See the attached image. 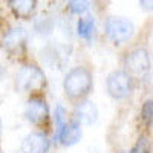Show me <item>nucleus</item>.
<instances>
[{"instance_id": "obj_12", "label": "nucleus", "mask_w": 153, "mask_h": 153, "mask_svg": "<svg viewBox=\"0 0 153 153\" xmlns=\"http://www.w3.org/2000/svg\"><path fill=\"white\" fill-rule=\"evenodd\" d=\"M95 32V20L91 14L80 16L78 22H76V34L84 40H91Z\"/></svg>"}, {"instance_id": "obj_5", "label": "nucleus", "mask_w": 153, "mask_h": 153, "mask_svg": "<svg viewBox=\"0 0 153 153\" xmlns=\"http://www.w3.org/2000/svg\"><path fill=\"white\" fill-rule=\"evenodd\" d=\"M135 89V80L124 69L112 71L106 78L107 95L115 101H123L129 98Z\"/></svg>"}, {"instance_id": "obj_19", "label": "nucleus", "mask_w": 153, "mask_h": 153, "mask_svg": "<svg viewBox=\"0 0 153 153\" xmlns=\"http://www.w3.org/2000/svg\"><path fill=\"white\" fill-rule=\"evenodd\" d=\"M0 132H2V118H0Z\"/></svg>"}, {"instance_id": "obj_8", "label": "nucleus", "mask_w": 153, "mask_h": 153, "mask_svg": "<svg viewBox=\"0 0 153 153\" xmlns=\"http://www.w3.org/2000/svg\"><path fill=\"white\" fill-rule=\"evenodd\" d=\"M98 107L94 101L91 100H81L75 103L74 112H72V120H75L81 126H94L98 121Z\"/></svg>"}, {"instance_id": "obj_7", "label": "nucleus", "mask_w": 153, "mask_h": 153, "mask_svg": "<svg viewBox=\"0 0 153 153\" xmlns=\"http://www.w3.org/2000/svg\"><path fill=\"white\" fill-rule=\"evenodd\" d=\"M2 43L3 49L9 54H20L22 51L26 48L28 43V32L25 31L20 26H14V28H9L8 31L3 32L2 35Z\"/></svg>"}, {"instance_id": "obj_17", "label": "nucleus", "mask_w": 153, "mask_h": 153, "mask_svg": "<svg viewBox=\"0 0 153 153\" xmlns=\"http://www.w3.org/2000/svg\"><path fill=\"white\" fill-rule=\"evenodd\" d=\"M138 3L144 12H153V0H138Z\"/></svg>"}, {"instance_id": "obj_1", "label": "nucleus", "mask_w": 153, "mask_h": 153, "mask_svg": "<svg viewBox=\"0 0 153 153\" xmlns=\"http://www.w3.org/2000/svg\"><path fill=\"white\" fill-rule=\"evenodd\" d=\"M94 89V74L87 66H75L66 72L63 80V92L72 103L86 100Z\"/></svg>"}, {"instance_id": "obj_4", "label": "nucleus", "mask_w": 153, "mask_h": 153, "mask_svg": "<svg viewBox=\"0 0 153 153\" xmlns=\"http://www.w3.org/2000/svg\"><path fill=\"white\" fill-rule=\"evenodd\" d=\"M104 34L115 46H120L132 40L135 35V25L127 17L110 16L104 22Z\"/></svg>"}, {"instance_id": "obj_15", "label": "nucleus", "mask_w": 153, "mask_h": 153, "mask_svg": "<svg viewBox=\"0 0 153 153\" xmlns=\"http://www.w3.org/2000/svg\"><path fill=\"white\" fill-rule=\"evenodd\" d=\"M141 120L146 126L153 124V100L144 101V104L141 107Z\"/></svg>"}, {"instance_id": "obj_13", "label": "nucleus", "mask_w": 153, "mask_h": 153, "mask_svg": "<svg viewBox=\"0 0 153 153\" xmlns=\"http://www.w3.org/2000/svg\"><path fill=\"white\" fill-rule=\"evenodd\" d=\"M69 9L75 16H86L91 11V0H69Z\"/></svg>"}, {"instance_id": "obj_11", "label": "nucleus", "mask_w": 153, "mask_h": 153, "mask_svg": "<svg viewBox=\"0 0 153 153\" xmlns=\"http://www.w3.org/2000/svg\"><path fill=\"white\" fill-rule=\"evenodd\" d=\"M6 3L12 16L20 20H29L37 9V0H8Z\"/></svg>"}, {"instance_id": "obj_14", "label": "nucleus", "mask_w": 153, "mask_h": 153, "mask_svg": "<svg viewBox=\"0 0 153 153\" xmlns=\"http://www.w3.org/2000/svg\"><path fill=\"white\" fill-rule=\"evenodd\" d=\"M54 29V23L51 22V19H40L34 23V31L38 35H48Z\"/></svg>"}, {"instance_id": "obj_3", "label": "nucleus", "mask_w": 153, "mask_h": 153, "mask_svg": "<svg viewBox=\"0 0 153 153\" xmlns=\"http://www.w3.org/2000/svg\"><path fill=\"white\" fill-rule=\"evenodd\" d=\"M16 87L20 92L25 94H34L42 91L46 84V75L42 68L37 65H25L22 66L14 78Z\"/></svg>"}, {"instance_id": "obj_6", "label": "nucleus", "mask_w": 153, "mask_h": 153, "mask_svg": "<svg viewBox=\"0 0 153 153\" xmlns=\"http://www.w3.org/2000/svg\"><path fill=\"white\" fill-rule=\"evenodd\" d=\"M25 118L34 126H42L49 118V106L43 97H31L25 106Z\"/></svg>"}, {"instance_id": "obj_16", "label": "nucleus", "mask_w": 153, "mask_h": 153, "mask_svg": "<svg viewBox=\"0 0 153 153\" xmlns=\"http://www.w3.org/2000/svg\"><path fill=\"white\" fill-rule=\"evenodd\" d=\"M54 117H55V127H57V133H58V130H60L61 127L65 126V123L68 121L65 107H63V106H57V107H55V113H54ZM57 133H55V135H57Z\"/></svg>"}, {"instance_id": "obj_18", "label": "nucleus", "mask_w": 153, "mask_h": 153, "mask_svg": "<svg viewBox=\"0 0 153 153\" xmlns=\"http://www.w3.org/2000/svg\"><path fill=\"white\" fill-rule=\"evenodd\" d=\"M2 74H3V68H2V63H0V76H2Z\"/></svg>"}, {"instance_id": "obj_9", "label": "nucleus", "mask_w": 153, "mask_h": 153, "mask_svg": "<svg viewBox=\"0 0 153 153\" xmlns=\"http://www.w3.org/2000/svg\"><path fill=\"white\" fill-rule=\"evenodd\" d=\"M51 147V141L45 132L35 130L25 136L22 141V153H48Z\"/></svg>"}, {"instance_id": "obj_2", "label": "nucleus", "mask_w": 153, "mask_h": 153, "mask_svg": "<svg viewBox=\"0 0 153 153\" xmlns=\"http://www.w3.org/2000/svg\"><path fill=\"white\" fill-rule=\"evenodd\" d=\"M123 68L135 81H143L152 71V58L147 48L136 46L124 55Z\"/></svg>"}, {"instance_id": "obj_10", "label": "nucleus", "mask_w": 153, "mask_h": 153, "mask_svg": "<svg viewBox=\"0 0 153 153\" xmlns=\"http://www.w3.org/2000/svg\"><path fill=\"white\" fill-rule=\"evenodd\" d=\"M81 124H78L75 120L66 121L65 126L58 130V133L55 135V138L60 141L61 146L65 147H74L75 144H78L81 141V136H83V129H81Z\"/></svg>"}]
</instances>
